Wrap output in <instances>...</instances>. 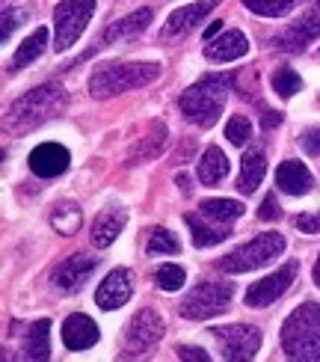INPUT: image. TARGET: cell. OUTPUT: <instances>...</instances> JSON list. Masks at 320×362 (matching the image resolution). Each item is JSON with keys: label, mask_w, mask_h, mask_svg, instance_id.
Returning <instances> with one entry per match:
<instances>
[{"label": "cell", "mask_w": 320, "mask_h": 362, "mask_svg": "<svg viewBox=\"0 0 320 362\" xmlns=\"http://www.w3.org/2000/svg\"><path fill=\"white\" fill-rule=\"evenodd\" d=\"M69 107V93L59 83H42L36 89H30L21 98H15L6 110V119H4V128L6 134H30L36 131L39 125L51 122Z\"/></svg>", "instance_id": "6da1fadb"}, {"label": "cell", "mask_w": 320, "mask_h": 362, "mask_svg": "<svg viewBox=\"0 0 320 362\" xmlns=\"http://www.w3.org/2000/svg\"><path fill=\"white\" fill-rule=\"evenodd\" d=\"M232 83H235V74H205L202 81L187 86L184 93H181V101H178L187 122L199 125V128H211L225 107Z\"/></svg>", "instance_id": "7a4b0ae2"}, {"label": "cell", "mask_w": 320, "mask_h": 362, "mask_svg": "<svg viewBox=\"0 0 320 362\" xmlns=\"http://www.w3.org/2000/svg\"><path fill=\"white\" fill-rule=\"evenodd\" d=\"M158 78H160L158 63H107L93 71L89 93L98 101H107L122 93H131V89H143L148 83H155Z\"/></svg>", "instance_id": "3957f363"}, {"label": "cell", "mask_w": 320, "mask_h": 362, "mask_svg": "<svg viewBox=\"0 0 320 362\" xmlns=\"http://www.w3.org/2000/svg\"><path fill=\"white\" fill-rule=\"evenodd\" d=\"M282 351L288 359H314L320 351V306L302 303L282 324Z\"/></svg>", "instance_id": "277c9868"}, {"label": "cell", "mask_w": 320, "mask_h": 362, "mask_svg": "<svg viewBox=\"0 0 320 362\" xmlns=\"http://www.w3.org/2000/svg\"><path fill=\"white\" fill-rule=\"evenodd\" d=\"M285 252V238L279 232H261L255 235L252 240H247L243 247H237L232 255L217 262V267L223 274H252V270L264 267L270 262H276V255Z\"/></svg>", "instance_id": "5b68a950"}, {"label": "cell", "mask_w": 320, "mask_h": 362, "mask_svg": "<svg viewBox=\"0 0 320 362\" xmlns=\"http://www.w3.org/2000/svg\"><path fill=\"white\" fill-rule=\"evenodd\" d=\"M98 0H59L54 6V51L63 54L74 48V42L83 36V30L89 27L95 15Z\"/></svg>", "instance_id": "8992f818"}, {"label": "cell", "mask_w": 320, "mask_h": 362, "mask_svg": "<svg viewBox=\"0 0 320 362\" xmlns=\"http://www.w3.org/2000/svg\"><path fill=\"white\" fill-rule=\"evenodd\" d=\"M232 297H235L232 282H199L181 300V318H187V321L217 318V315H223L232 306Z\"/></svg>", "instance_id": "52a82bcc"}, {"label": "cell", "mask_w": 320, "mask_h": 362, "mask_svg": "<svg viewBox=\"0 0 320 362\" xmlns=\"http://www.w3.org/2000/svg\"><path fill=\"white\" fill-rule=\"evenodd\" d=\"M211 336L220 341L223 359L228 362H243L255 359L261 351V329L249 324H232V327H211Z\"/></svg>", "instance_id": "ba28073f"}, {"label": "cell", "mask_w": 320, "mask_h": 362, "mask_svg": "<svg viewBox=\"0 0 320 362\" xmlns=\"http://www.w3.org/2000/svg\"><path fill=\"white\" fill-rule=\"evenodd\" d=\"M160 336H163V318L155 309H140L125 329V354L122 356H143L160 341Z\"/></svg>", "instance_id": "9c48e42d"}, {"label": "cell", "mask_w": 320, "mask_h": 362, "mask_svg": "<svg viewBox=\"0 0 320 362\" xmlns=\"http://www.w3.org/2000/svg\"><path fill=\"white\" fill-rule=\"evenodd\" d=\"M314 39H320V9L300 15L297 21L279 30V33L273 36V48L285 51V54H300V51H306Z\"/></svg>", "instance_id": "30bf717a"}, {"label": "cell", "mask_w": 320, "mask_h": 362, "mask_svg": "<svg viewBox=\"0 0 320 362\" xmlns=\"http://www.w3.org/2000/svg\"><path fill=\"white\" fill-rule=\"evenodd\" d=\"M297 270H300L297 262H288L285 267L276 270V274H270V276H264V279L252 282L249 288H247V306H249V309H264V306H270V303H276V300L294 285Z\"/></svg>", "instance_id": "8fae6325"}, {"label": "cell", "mask_w": 320, "mask_h": 362, "mask_svg": "<svg viewBox=\"0 0 320 362\" xmlns=\"http://www.w3.org/2000/svg\"><path fill=\"white\" fill-rule=\"evenodd\" d=\"M95 267H98V259H95V255L74 252V255H69L63 264H57V267H54L51 282H54V288H59L63 294H71V291H78V288H81V285L86 282V276L93 274Z\"/></svg>", "instance_id": "7c38bea8"}, {"label": "cell", "mask_w": 320, "mask_h": 362, "mask_svg": "<svg viewBox=\"0 0 320 362\" xmlns=\"http://www.w3.org/2000/svg\"><path fill=\"white\" fill-rule=\"evenodd\" d=\"M213 9H217V0H196V4H187V6L175 9L170 18H166V24H163V30H160V36H163V39L187 36L190 30L199 27Z\"/></svg>", "instance_id": "4fadbf2b"}, {"label": "cell", "mask_w": 320, "mask_h": 362, "mask_svg": "<svg viewBox=\"0 0 320 362\" xmlns=\"http://www.w3.org/2000/svg\"><path fill=\"white\" fill-rule=\"evenodd\" d=\"M134 294V282H131V270L125 267H116L110 270V274L104 276V282L98 285V291H95V303L98 309L104 312H113V309H122L131 300Z\"/></svg>", "instance_id": "5bb4252c"}, {"label": "cell", "mask_w": 320, "mask_h": 362, "mask_svg": "<svg viewBox=\"0 0 320 362\" xmlns=\"http://www.w3.org/2000/svg\"><path fill=\"white\" fill-rule=\"evenodd\" d=\"M69 163H71L69 148L59 146V143H42L30 152V170H33V175H39V178L63 175L69 170Z\"/></svg>", "instance_id": "9a60e30c"}, {"label": "cell", "mask_w": 320, "mask_h": 362, "mask_svg": "<svg viewBox=\"0 0 320 362\" xmlns=\"http://www.w3.org/2000/svg\"><path fill=\"white\" fill-rule=\"evenodd\" d=\"M98 339H101V333H98V327H95V321L89 318V315L74 312L63 321V344H66V351H74V354L86 351V348H93Z\"/></svg>", "instance_id": "2e32d148"}, {"label": "cell", "mask_w": 320, "mask_h": 362, "mask_svg": "<svg viewBox=\"0 0 320 362\" xmlns=\"http://www.w3.org/2000/svg\"><path fill=\"white\" fill-rule=\"evenodd\" d=\"M276 187L288 196H306L314 187V175L302 160H282L276 170Z\"/></svg>", "instance_id": "e0dca14e"}, {"label": "cell", "mask_w": 320, "mask_h": 362, "mask_svg": "<svg viewBox=\"0 0 320 362\" xmlns=\"http://www.w3.org/2000/svg\"><path fill=\"white\" fill-rule=\"evenodd\" d=\"M249 54V42L240 30H225V33L213 36L205 45V57L213 59V63H232V59H240Z\"/></svg>", "instance_id": "ac0fdd59"}, {"label": "cell", "mask_w": 320, "mask_h": 362, "mask_svg": "<svg viewBox=\"0 0 320 362\" xmlns=\"http://www.w3.org/2000/svg\"><path fill=\"white\" fill-rule=\"evenodd\" d=\"M151 24V9H136L131 15H125V18H119L113 24L104 27L101 33V45H116V42H128L134 36H140L143 30Z\"/></svg>", "instance_id": "d6986e66"}, {"label": "cell", "mask_w": 320, "mask_h": 362, "mask_svg": "<svg viewBox=\"0 0 320 362\" xmlns=\"http://www.w3.org/2000/svg\"><path fill=\"white\" fill-rule=\"evenodd\" d=\"M125 223H128V214L122 208H104L101 214L93 220V232H89L93 247H98V250L110 247L113 240L119 238V232L125 229Z\"/></svg>", "instance_id": "ffe728a7"}, {"label": "cell", "mask_w": 320, "mask_h": 362, "mask_svg": "<svg viewBox=\"0 0 320 362\" xmlns=\"http://www.w3.org/2000/svg\"><path fill=\"white\" fill-rule=\"evenodd\" d=\"M184 220H187V229L193 235V244L199 250L217 247V244H223L228 235H232V232H228V223H213L205 214H187Z\"/></svg>", "instance_id": "44dd1931"}, {"label": "cell", "mask_w": 320, "mask_h": 362, "mask_svg": "<svg viewBox=\"0 0 320 362\" xmlns=\"http://www.w3.org/2000/svg\"><path fill=\"white\" fill-rule=\"evenodd\" d=\"M264 173H267V158L261 148H249L247 155L240 160V178H237V190L240 193H252L258 190V185L264 181Z\"/></svg>", "instance_id": "7402d4cb"}, {"label": "cell", "mask_w": 320, "mask_h": 362, "mask_svg": "<svg viewBox=\"0 0 320 362\" xmlns=\"http://www.w3.org/2000/svg\"><path fill=\"white\" fill-rule=\"evenodd\" d=\"M163 146H166V125H163V122H151L148 134L128 152V167H131V163L155 160V158L163 152Z\"/></svg>", "instance_id": "603a6c76"}, {"label": "cell", "mask_w": 320, "mask_h": 362, "mask_svg": "<svg viewBox=\"0 0 320 362\" xmlns=\"http://www.w3.org/2000/svg\"><path fill=\"white\" fill-rule=\"evenodd\" d=\"M228 175V160L220 146H208L205 155L199 158V181L205 187H217L220 181Z\"/></svg>", "instance_id": "cb8c5ba5"}, {"label": "cell", "mask_w": 320, "mask_h": 362, "mask_svg": "<svg viewBox=\"0 0 320 362\" xmlns=\"http://www.w3.org/2000/svg\"><path fill=\"white\" fill-rule=\"evenodd\" d=\"M21 348H24V359H48L51 356V321L30 324Z\"/></svg>", "instance_id": "d4e9b609"}, {"label": "cell", "mask_w": 320, "mask_h": 362, "mask_svg": "<svg viewBox=\"0 0 320 362\" xmlns=\"http://www.w3.org/2000/svg\"><path fill=\"white\" fill-rule=\"evenodd\" d=\"M45 48H48V30L45 27H39V30H33L21 45H18V51L12 54V71H21L24 66H30V63H36V59L45 54Z\"/></svg>", "instance_id": "484cf974"}, {"label": "cell", "mask_w": 320, "mask_h": 362, "mask_svg": "<svg viewBox=\"0 0 320 362\" xmlns=\"http://www.w3.org/2000/svg\"><path fill=\"white\" fill-rule=\"evenodd\" d=\"M243 202H235V199H208L202 202V214L213 223H232L237 217H243Z\"/></svg>", "instance_id": "4316f807"}, {"label": "cell", "mask_w": 320, "mask_h": 362, "mask_svg": "<svg viewBox=\"0 0 320 362\" xmlns=\"http://www.w3.org/2000/svg\"><path fill=\"white\" fill-rule=\"evenodd\" d=\"M51 226H54V232H59V235H74V232H81V226H83L81 208H78V205H57V208L51 211Z\"/></svg>", "instance_id": "83f0119b"}, {"label": "cell", "mask_w": 320, "mask_h": 362, "mask_svg": "<svg viewBox=\"0 0 320 362\" xmlns=\"http://www.w3.org/2000/svg\"><path fill=\"white\" fill-rule=\"evenodd\" d=\"M300 4L302 0H243V6L252 9L255 15H261V18H285Z\"/></svg>", "instance_id": "f1b7e54d"}, {"label": "cell", "mask_w": 320, "mask_h": 362, "mask_svg": "<svg viewBox=\"0 0 320 362\" xmlns=\"http://www.w3.org/2000/svg\"><path fill=\"white\" fill-rule=\"evenodd\" d=\"M181 250V240L170 232V229H163V226H158V229H151L148 232V244H146V252L148 255H172Z\"/></svg>", "instance_id": "f546056e"}, {"label": "cell", "mask_w": 320, "mask_h": 362, "mask_svg": "<svg viewBox=\"0 0 320 362\" xmlns=\"http://www.w3.org/2000/svg\"><path fill=\"white\" fill-rule=\"evenodd\" d=\"M270 83H273V89H276L279 98H291V95H297L300 89H302V78H300V74L291 66H282V69L273 71Z\"/></svg>", "instance_id": "4dcf8cb0"}, {"label": "cell", "mask_w": 320, "mask_h": 362, "mask_svg": "<svg viewBox=\"0 0 320 362\" xmlns=\"http://www.w3.org/2000/svg\"><path fill=\"white\" fill-rule=\"evenodd\" d=\"M155 282H158V288H163V291H178L181 285L187 282V274H184V267L181 264H160L158 274H155Z\"/></svg>", "instance_id": "1f68e13d"}, {"label": "cell", "mask_w": 320, "mask_h": 362, "mask_svg": "<svg viewBox=\"0 0 320 362\" xmlns=\"http://www.w3.org/2000/svg\"><path fill=\"white\" fill-rule=\"evenodd\" d=\"M225 137H228V143L232 146H247V140L252 137V122L247 116H232L228 119V125H225Z\"/></svg>", "instance_id": "d6a6232c"}, {"label": "cell", "mask_w": 320, "mask_h": 362, "mask_svg": "<svg viewBox=\"0 0 320 362\" xmlns=\"http://www.w3.org/2000/svg\"><path fill=\"white\" fill-rule=\"evenodd\" d=\"M24 9H4V33H0V39L9 42L12 39V30L24 24Z\"/></svg>", "instance_id": "836d02e7"}, {"label": "cell", "mask_w": 320, "mask_h": 362, "mask_svg": "<svg viewBox=\"0 0 320 362\" xmlns=\"http://www.w3.org/2000/svg\"><path fill=\"white\" fill-rule=\"evenodd\" d=\"M300 146L306 148V155L320 158V128H309V131L300 137Z\"/></svg>", "instance_id": "e575fe53"}, {"label": "cell", "mask_w": 320, "mask_h": 362, "mask_svg": "<svg viewBox=\"0 0 320 362\" xmlns=\"http://www.w3.org/2000/svg\"><path fill=\"white\" fill-rule=\"evenodd\" d=\"M258 217H261V220H279V217H282V208H279L276 193H267V196H264V202H261V211H258Z\"/></svg>", "instance_id": "d590c367"}, {"label": "cell", "mask_w": 320, "mask_h": 362, "mask_svg": "<svg viewBox=\"0 0 320 362\" xmlns=\"http://www.w3.org/2000/svg\"><path fill=\"white\" fill-rule=\"evenodd\" d=\"M294 226L302 235H317L320 232V214H300V217H294Z\"/></svg>", "instance_id": "8d00e7d4"}, {"label": "cell", "mask_w": 320, "mask_h": 362, "mask_svg": "<svg viewBox=\"0 0 320 362\" xmlns=\"http://www.w3.org/2000/svg\"><path fill=\"white\" fill-rule=\"evenodd\" d=\"M175 356L178 359H190V362H208L211 359L202 348H193V344H181V348H175Z\"/></svg>", "instance_id": "74e56055"}, {"label": "cell", "mask_w": 320, "mask_h": 362, "mask_svg": "<svg viewBox=\"0 0 320 362\" xmlns=\"http://www.w3.org/2000/svg\"><path fill=\"white\" fill-rule=\"evenodd\" d=\"M175 185H178V190L184 193V196L193 193V187H190V175H187V173H178V175H175Z\"/></svg>", "instance_id": "f35d334b"}, {"label": "cell", "mask_w": 320, "mask_h": 362, "mask_svg": "<svg viewBox=\"0 0 320 362\" xmlns=\"http://www.w3.org/2000/svg\"><path fill=\"white\" fill-rule=\"evenodd\" d=\"M264 128H273V125H279L282 122V113H273V110H264Z\"/></svg>", "instance_id": "ab89813d"}, {"label": "cell", "mask_w": 320, "mask_h": 362, "mask_svg": "<svg viewBox=\"0 0 320 362\" xmlns=\"http://www.w3.org/2000/svg\"><path fill=\"white\" fill-rule=\"evenodd\" d=\"M220 30H223V21H213V24H211V27L205 30V42H211L213 36H217V33H220Z\"/></svg>", "instance_id": "60d3db41"}, {"label": "cell", "mask_w": 320, "mask_h": 362, "mask_svg": "<svg viewBox=\"0 0 320 362\" xmlns=\"http://www.w3.org/2000/svg\"><path fill=\"white\" fill-rule=\"evenodd\" d=\"M312 279H314V285L320 288V255H317V262H314V270H312Z\"/></svg>", "instance_id": "b9f144b4"}, {"label": "cell", "mask_w": 320, "mask_h": 362, "mask_svg": "<svg viewBox=\"0 0 320 362\" xmlns=\"http://www.w3.org/2000/svg\"><path fill=\"white\" fill-rule=\"evenodd\" d=\"M309 4H320V0H309Z\"/></svg>", "instance_id": "7bdbcfd3"}, {"label": "cell", "mask_w": 320, "mask_h": 362, "mask_svg": "<svg viewBox=\"0 0 320 362\" xmlns=\"http://www.w3.org/2000/svg\"><path fill=\"white\" fill-rule=\"evenodd\" d=\"M314 359H320V351H317V356H314Z\"/></svg>", "instance_id": "ee69618b"}]
</instances>
